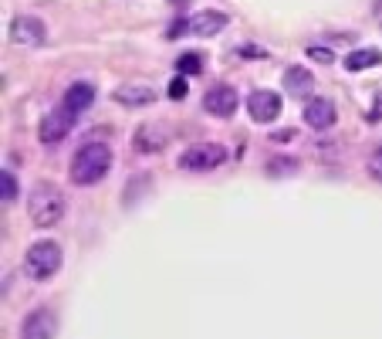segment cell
Segmentation results:
<instances>
[{
	"label": "cell",
	"mask_w": 382,
	"mask_h": 339,
	"mask_svg": "<svg viewBox=\"0 0 382 339\" xmlns=\"http://www.w3.org/2000/svg\"><path fill=\"white\" fill-rule=\"evenodd\" d=\"M369 119H372V123H376V119H382V95H379V99H376V112H372Z\"/></svg>",
	"instance_id": "obj_23"
},
{
	"label": "cell",
	"mask_w": 382,
	"mask_h": 339,
	"mask_svg": "<svg viewBox=\"0 0 382 339\" xmlns=\"http://www.w3.org/2000/svg\"><path fill=\"white\" fill-rule=\"evenodd\" d=\"M308 58L318 61V65H331V61H335V54H331L329 48H318V45H308Z\"/></svg>",
	"instance_id": "obj_19"
},
{
	"label": "cell",
	"mask_w": 382,
	"mask_h": 339,
	"mask_svg": "<svg viewBox=\"0 0 382 339\" xmlns=\"http://www.w3.org/2000/svg\"><path fill=\"white\" fill-rule=\"evenodd\" d=\"M112 170V150L108 143H85L72 159V183L75 187H92Z\"/></svg>",
	"instance_id": "obj_1"
},
{
	"label": "cell",
	"mask_w": 382,
	"mask_h": 339,
	"mask_svg": "<svg viewBox=\"0 0 382 339\" xmlns=\"http://www.w3.org/2000/svg\"><path fill=\"white\" fill-rule=\"evenodd\" d=\"M65 194L51 187V183H38L31 194H27V217L38 224V228H54L61 217H65Z\"/></svg>",
	"instance_id": "obj_2"
},
{
	"label": "cell",
	"mask_w": 382,
	"mask_h": 339,
	"mask_svg": "<svg viewBox=\"0 0 382 339\" xmlns=\"http://www.w3.org/2000/svg\"><path fill=\"white\" fill-rule=\"evenodd\" d=\"M72 126H75V112H72L68 105H61V109H54V112H48V116L41 119L38 139L48 143V146H54V143H61V139L72 132Z\"/></svg>",
	"instance_id": "obj_5"
},
{
	"label": "cell",
	"mask_w": 382,
	"mask_h": 339,
	"mask_svg": "<svg viewBox=\"0 0 382 339\" xmlns=\"http://www.w3.org/2000/svg\"><path fill=\"white\" fill-rule=\"evenodd\" d=\"M61 261H65L61 244L51 241V237H41L24 251V271L27 278H34V282H48V278H54L61 271Z\"/></svg>",
	"instance_id": "obj_3"
},
{
	"label": "cell",
	"mask_w": 382,
	"mask_h": 339,
	"mask_svg": "<svg viewBox=\"0 0 382 339\" xmlns=\"http://www.w3.org/2000/svg\"><path fill=\"white\" fill-rule=\"evenodd\" d=\"M115 102L128 105V109H139V105L156 102V95L149 85H119V88H115Z\"/></svg>",
	"instance_id": "obj_14"
},
{
	"label": "cell",
	"mask_w": 382,
	"mask_h": 339,
	"mask_svg": "<svg viewBox=\"0 0 382 339\" xmlns=\"http://www.w3.org/2000/svg\"><path fill=\"white\" fill-rule=\"evenodd\" d=\"M10 38H14L17 45H24V48H41V45L48 41V27H44L41 17L21 14V17L10 21Z\"/></svg>",
	"instance_id": "obj_6"
},
{
	"label": "cell",
	"mask_w": 382,
	"mask_h": 339,
	"mask_svg": "<svg viewBox=\"0 0 382 339\" xmlns=\"http://www.w3.org/2000/svg\"><path fill=\"white\" fill-rule=\"evenodd\" d=\"M95 102V85H88V81H75V85H68V92H65V102L75 116H81L88 105Z\"/></svg>",
	"instance_id": "obj_13"
},
{
	"label": "cell",
	"mask_w": 382,
	"mask_h": 339,
	"mask_svg": "<svg viewBox=\"0 0 382 339\" xmlns=\"http://www.w3.org/2000/svg\"><path fill=\"white\" fill-rule=\"evenodd\" d=\"M132 146H135V153H159V150H166L169 146L166 123H146V126H139L135 136H132Z\"/></svg>",
	"instance_id": "obj_8"
},
{
	"label": "cell",
	"mask_w": 382,
	"mask_h": 339,
	"mask_svg": "<svg viewBox=\"0 0 382 339\" xmlns=\"http://www.w3.org/2000/svg\"><path fill=\"white\" fill-rule=\"evenodd\" d=\"M183 95H186V79H173L169 81V99H183Z\"/></svg>",
	"instance_id": "obj_21"
},
{
	"label": "cell",
	"mask_w": 382,
	"mask_h": 339,
	"mask_svg": "<svg viewBox=\"0 0 382 339\" xmlns=\"http://www.w3.org/2000/svg\"><path fill=\"white\" fill-rule=\"evenodd\" d=\"M179 72H183V75H197V72H204V58H200V54H183V58H179V65H176Z\"/></svg>",
	"instance_id": "obj_18"
},
{
	"label": "cell",
	"mask_w": 382,
	"mask_h": 339,
	"mask_svg": "<svg viewBox=\"0 0 382 339\" xmlns=\"http://www.w3.org/2000/svg\"><path fill=\"white\" fill-rule=\"evenodd\" d=\"M227 24H230L227 14H220V10H204V14H197V17L190 21V31H193L197 38H213V34H220Z\"/></svg>",
	"instance_id": "obj_12"
},
{
	"label": "cell",
	"mask_w": 382,
	"mask_h": 339,
	"mask_svg": "<svg viewBox=\"0 0 382 339\" xmlns=\"http://www.w3.org/2000/svg\"><path fill=\"white\" fill-rule=\"evenodd\" d=\"M204 109L210 116H217V119H230L237 112V92H233V85H213L204 95Z\"/></svg>",
	"instance_id": "obj_9"
},
{
	"label": "cell",
	"mask_w": 382,
	"mask_h": 339,
	"mask_svg": "<svg viewBox=\"0 0 382 339\" xmlns=\"http://www.w3.org/2000/svg\"><path fill=\"white\" fill-rule=\"evenodd\" d=\"M335 102L331 99H311L305 105V112H301V119H305L311 129H331L335 126Z\"/></svg>",
	"instance_id": "obj_11"
},
{
	"label": "cell",
	"mask_w": 382,
	"mask_h": 339,
	"mask_svg": "<svg viewBox=\"0 0 382 339\" xmlns=\"http://www.w3.org/2000/svg\"><path fill=\"white\" fill-rule=\"evenodd\" d=\"M54 333H58V322L51 309H34L24 315L17 339H54Z\"/></svg>",
	"instance_id": "obj_7"
},
{
	"label": "cell",
	"mask_w": 382,
	"mask_h": 339,
	"mask_svg": "<svg viewBox=\"0 0 382 339\" xmlns=\"http://www.w3.org/2000/svg\"><path fill=\"white\" fill-rule=\"evenodd\" d=\"M227 159V146L220 143H204V146H190L183 157H179V166L183 170H193V173H204V170H213Z\"/></svg>",
	"instance_id": "obj_4"
},
{
	"label": "cell",
	"mask_w": 382,
	"mask_h": 339,
	"mask_svg": "<svg viewBox=\"0 0 382 339\" xmlns=\"http://www.w3.org/2000/svg\"><path fill=\"white\" fill-rule=\"evenodd\" d=\"M369 177L382 183V146L372 153V157H369Z\"/></svg>",
	"instance_id": "obj_20"
},
{
	"label": "cell",
	"mask_w": 382,
	"mask_h": 339,
	"mask_svg": "<svg viewBox=\"0 0 382 339\" xmlns=\"http://www.w3.org/2000/svg\"><path fill=\"white\" fill-rule=\"evenodd\" d=\"M183 31H190V21H176V24L169 27V31H166V34H169V38H179V34H183Z\"/></svg>",
	"instance_id": "obj_22"
},
{
	"label": "cell",
	"mask_w": 382,
	"mask_h": 339,
	"mask_svg": "<svg viewBox=\"0 0 382 339\" xmlns=\"http://www.w3.org/2000/svg\"><path fill=\"white\" fill-rule=\"evenodd\" d=\"M311 72H305V68H298V65H294V68H288V72H284V92H291V95H294V99H301V95H308V92H311Z\"/></svg>",
	"instance_id": "obj_15"
},
{
	"label": "cell",
	"mask_w": 382,
	"mask_h": 339,
	"mask_svg": "<svg viewBox=\"0 0 382 339\" xmlns=\"http://www.w3.org/2000/svg\"><path fill=\"white\" fill-rule=\"evenodd\" d=\"M0 187H3L0 200H3V207H10V204L17 200V177H14L10 170H3V173H0Z\"/></svg>",
	"instance_id": "obj_17"
},
{
	"label": "cell",
	"mask_w": 382,
	"mask_h": 339,
	"mask_svg": "<svg viewBox=\"0 0 382 339\" xmlns=\"http://www.w3.org/2000/svg\"><path fill=\"white\" fill-rule=\"evenodd\" d=\"M382 54L372 52V48H358V52H352L349 58H345V68L349 72H365V68H372V65H379Z\"/></svg>",
	"instance_id": "obj_16"
},
{
	"label": "cell",
	"mask_w": 382,
	"mask_h": 339,
	"mask_svg": "<svg viewBox=\"0 0 382 339\" xmlns=\"http://www.w3.org/2000/svg\"><path fill=\"white\" fill-rule=\"evenodd\" d=\"M247 112H251V119L254 123H274L281 116V99L274 95V92H267V88H257V92H251V99H247Z\"/></svg>",
	"instance_id": "obj_10"
}]
</instances>
